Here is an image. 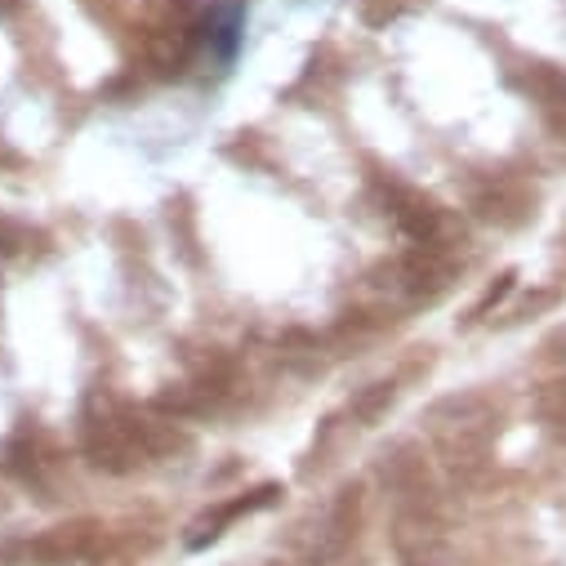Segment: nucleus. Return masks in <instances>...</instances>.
<instances>
[{
  "mask_svg": "<svg viewBox=\"0 0 566 566\" xmlns=\"http://www.w3.org/2000/svg\"><path fill=\"white\" fill-rule=\"evenodd\" d=\"M94 522H72V526H54L50 535H41L36 544H28V557L45 562V566H63V562H76V557H90L94 553Z\"/></svg>",
  "mask_w": 566,
  "mask_h": 566,
  "instance_id": "nucleus-1",
  "label": "nucleus"
},
{
  "mask_svg": "<svg viewBox=\"0 0 566 566\" xmlns=\"http://www.w3.org/2000/svg\"><path fill=\"white\" fill-rule=\"evenodd\" d=\"M272 495H276V486H263V491H254L250 500H232V504H223V509H214V513H206V517H201V522L192 526V535H188V548H201V544H210V539H219L228 522H237V517H245V513H254V509H263V504H272Z\"/></svg>",
  "mask_w": 566,
  "mask_h": 566,
  "instance_id": "nucleus-2",
  "label": "nucleus"
},
{
  "mask_svg": "<svg viewBox=\"0 0 566 566\" xmlns=\"http://www.w3.org/2000/svg\"><path fill=\"white\" fill-rule=\"evenodd\" d=\"M509 291H513V272H504V276L495 281V286H491V291H486V295H482V300L473 304V313H469V322H478V317H486V313H491V308H495V304H500V300H504Z\"/></svg>",
  "mask_w": 566,
  "mask_h": 566,
  "instance_id": "nucleus-3",
  "label": "nucleus"
}]
</instances>
